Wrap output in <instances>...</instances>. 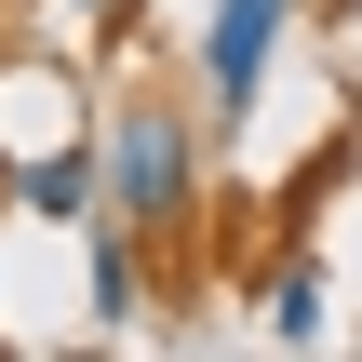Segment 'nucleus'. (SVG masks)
Here are the masks:
<instances>
[{
  "label": "nucleus",
  "mask_w": 362,
  "mask_h": 362,
  "mask_svg": "<svg viewBox=\"0 0 362 362\" xmlns=\"http://www.w3.org/2000/svg\"><path fill=\"white\" fill-rule=\"evenodd\" d=\"M94 322H134V228L94 215Z\"/></svg>",
  "instance_id": "4"
},
{
  "label": "nucleus",
  "mask_w": 362,
  "mask_h": 362,
  "mask_svg": "<svg viewBox=\"0 0 362 362\" xmlns=\"http://www.w3.org/2000/svg\"><path fill=\"white\" fill-rule=\"evenodd\" d=\"M67 13H121V0H67Z\"/></svg>",
  "instance_id": "6"
},
{
  "label": "nucleus",
  "mask_w": 362,
  "mask_h": 362,
  "mask_svg": "<svg viewBox=\"0 0 362 362\" xmlns=\"http://www.w3.org/2000/svg\"><path fill=\"white\" fill-rule=\"evenodd\" d=\"M13 202H27V215H67V228H81V215H107V148H54V161H27V175H13Z\"/></svg>",
  "instance_id": "3"
},
{
  "label": "nucleus",
  "mask_w": 362,
  "mask_h": 362,
  "mask_svg": "<svg viewBox=\"0 0 362 362\" xmlns=\"http://www.w3.org/2000/svg\"><path fill=\"white\" fill-rule=\"evenodd\" d=\"M269 336H282V349L322 336V269H282V282H269Z\"/></svg>",
  "instance_id": "5"
},
{
  "label": "nucleus",
  "mask_w": 362,
  "mask_h": 362,
  "mask_svg": "<svg viewBox=\"0 0 362 362\" xmlns=\"http://www.w3.org/2000/svg\"><path fill=\"white\" fill-rule=\"evenodd\" d=\"M188 202H202V148H188V107H121L107 121V215L121 228H188Z\"/></svg>",
  "instance_id": "1"
},
{
  "label": "nucleus",
  "mask_w": 362,
  "mask_h": 362,
  "mask_svg": "<svg viewBox=\"0 0 362 362\" xmlns=\"http://www.w3.org/2000/svg\"><path fill=\"white\" fill-rule=\"evenodd\" d=\"M282 13H296V0H215V27H202V107H215V121H242V107H255Z\"/></svg>",
  "instance_id": "2"
}]
</instances>
